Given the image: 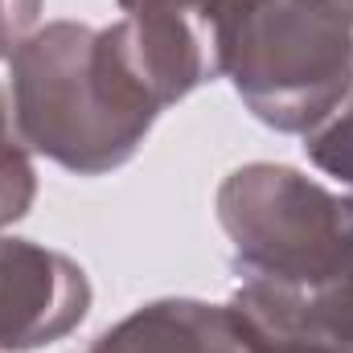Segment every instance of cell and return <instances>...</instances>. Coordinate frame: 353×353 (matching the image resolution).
<instances>
[{"label": "cell", "mask_w": 353, "mask_h": 353, "mask_svg": "<svg viewBox=\"0 0 353 353\" xmlns=\"http://www.w3.org/2000/svg\"><path fill=\"white\" fill-rule=\"evenodd\" d=\"M8 90L21 144L79 176L123 169L161 119L111 25H37L8 58Z\"/></svg>", "instance_id": "cell-1"}, {"label": "cell", "mask_w": 353, "mask_h": 353, "mask_svg": "<svg viewBox=\"0 0 353 353\" xmlns=\"http://www.w3.org/2000/svg\"><path fill=\"white\" fill-rule=\"evenodd\" d=\"M222 79L271 132H316L353 90V12L333 0H255Z\"/></svg>", "instance_id": "cell-2"}, {"label": "cell", "mask_w": 353, "mask_h": 353, "mask_svg": "<svg viewBox=\"0 0 353 353\" xmlns=\"http://www.w3.org/2000/svg\"><path fill=\"white\" fill-rule=\"evenodd\" d=\"M243 283L308 292L353 267V197L292 165L251 161L214 197Z\"/></svg>", "instance_id": "cell-3"}, {"label": "cell", "mask_w": 353, "mask_h": 353, "mask_svg": "<svg viewBox=\"0 0 353 353\" xmlns=\"http://www.w3.org/2000/svg\"><path fill=\"white\" fill-rule=\"evenodd\" d=\"M123 58L161 107L222 79L226 50L255 0H115Z\"/></svg>", "instance_id": "cell-4"}, {"label": "cell", "mask_w": 353, "mask_h": 353, "mask_svg": "<svg viewBox=\"0 0 353 353\" xmlns=\"http://www.w3.org/2000/svg\"><path fill=\"white\" fill-rule=\"evenodd\" d=\"M90 300L87 271L70 255L0 234V353H33L70 337Z\"/></svg>", "instance_id": "cell-5"}, {"label": "cell", "mask_w": 353, "mask_h": 353, "mask_svg": "<svg viewBox=\"0 0 353 353\" xmlns=\"http://www.w3.org/2000/svg\"><path fill=\"white\" fill-rule=\"evenodd\" d=\"M226 304L255 341H300L325 353H353V267L308 292L239 283Z\"/></svg>", "instance_id": "cell-6"}, {"label": "cell", "mask_w": 353, "mask_h": 353, "mask_svg": "<svg viewBox=\"0 0 353 353\" xmlns=\"http://www.w3.org/2000/svg\"><path fill=\"white\" fill-rule=\"evenodd\" d=\"M79 353H251V337L230 304L165 296L140 304Z\"/></svg>", "instance_id": "cell-7"}, {"label": "cell", "mask_w": 353, "mask_h": 353, "mask_svg": "<svg viewBox=\"0 0 353 353\" xmlns=\"http://www.w3.org/2000/svg\"><path fill=\"white\" fill-rule=\"evenodd\" d=\"M37 197V173H33V152L21 144L12 128V107L0 90V230L21 222Z\"/></svg>", "instance_id": "cell-8"}, {"label": "cell", "mask_w": 353, "mask_h": 353, "mask_svg": "<svg viewBox=\"0 0 353 353\" xmlns=\"http://www.w3.org/2000/svg\"><path fill=\"white\" fill-rule=\"evenodd\" d=\"M304 152L325 176H337L353 189V90L316 132L304 136Z\"/></svg>", "instance_id": "cell-9"}, {"label": "cell", "mask_w": 353, "mask_h": 353, "mask_svg": "<svg viewBox=\"0 0 353 353\" xmlns=\"http://www.w3.org/2000/svg\"><path fill=\"white\" fill-rule=\"evenodd\" d=\"M37 17H41V0H0V58L4 62L37 29Z\"/></svg>", "instance_id": "cell-10"}, {"label": "cell", "mask_w": 353, "mask_h": 353, "mask_svg": "<svg viewBox=\"0 0 353 353\" xmlns=\"http://www.w3.org/2000/svg\"><path fill=\"white\" fill-rule=\"evenodd\" d=\"M251 353H325V350L300 345V341H255V337H251Z\"/></svg>", "instance_id": "cell-11"}, {"label": "cell", "mask_w": 353, "mask_h": 353, "mask_svg": "<svg viewBox=\"0 0 353 353\" xmlns=\"http://www.w3.org/2000/svg\"><path fill=\"white\" fill-rule=\"evenodd\" d=\"M333 4H341V8H345V12H353V0H333Z\"/></svg>", "instance_id": "cell-12"}]
</instances>
